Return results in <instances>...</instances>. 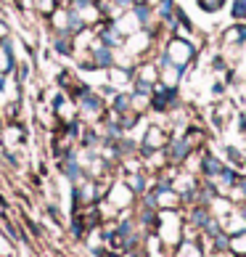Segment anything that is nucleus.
Returning <instances> with one entry per match:
<instances>
[{
  "mask_svg": "<svg viewBox=\"0 0 246 257\" xmlns=\"http://www.w3.org/2000/svg\"><path fill=\"white\" fill-rule=\"evenodd\" d=\"M183 223H185V212L183 209H159L156 212V228L154 233L162 239L167 249H175L183 241Z\"/></svg>",
  "mask_w": 246,
  "mask_h": 257,
  "instance_id": "1",
  "label": "nucleus"
},
{
  "mask_svg": "<svg viewBox=\"0 0 246 257\" xmlns=\"http://www.w3.org/2000/svg\"><path fill=\"white\" fill-rule=\"evenodd\" d=\"M77 109H80V119L85 122V125H98V122H103V117H106V109H109V101L101 96V93L96 88H85L77 98Z\"/></svg>",
  "mask_w": 246,
  "mask_h": 257,
  "instance_id": "2",
  "label": "nucleus"
},
{
  "mask_svg": "<svg viewBox=\"0 0 246 257\" xmlns=\"http://www.w3.org/2000/svg\"><path fill=\"white\" fill-rule=\"evenodd\" d=\"M162 51L169 56V61L177 66H191L198 61V45L193 43V37H183V35H169L162 43Z\"/></svg>",
  "mask_w": 246,
  "mask_h": 257,
  "instance_id": "3",
  "label": "nucleus"
},
{
  "mask_svg": "<svg viewBox=\"0 0 246 257\" xmlns=\"http://www.w3.org/2000/svg\"><path fill=\"white\" fill-rule=\"evenodd\" d=\"M159 48H162V43L156 40V35L151 30H138L135 35H127L125 37V45H122V51H125L130 59H151Z\"/></svg>",
  "mask_w": 246,
  "mask_h": 257,
  "instance_id": "4",
  "label": "nucleus"
},
{
  "mask_svg": "<svg viewBox=\"0 0 246 257\" xmlns=\"http://www.w3.org/2000/svg\"><path fill=\"white\" fill-rule=\"evenodd\" d=\"M169 138H172V130H169L167 122H146V130L140 136V157L151 154V151H162L167 149Z\"/></svg>",
  "mask_w": 246,
  "mask_h": 257,
  "instance_id": "5",
  "label": "nucleus"
},
{
  "mask_svg": "<svg viewBox=\"0 0 246 257\" xmlns=\"http://www.w3.org/2000/svg\"><path fill=\"white\" fill-rule=\"evenodd\" d=\"M103 199H106V202L114 207L117 212H127V209L135 204L138 196L132 194V188L125 183V180H114V183L109 186V191H106V196H103Z\"/></svg>",
  "mask_w": 246,
  "mask_h": 257,
  "instance_id": "6",
  "label": "nucleus"
},
{
  "mask_svg": "<svg viewBox=\"0 0 246 257\" xmlns=\"http://www.w3.org/2000/svg\"><path fill=\"white\" fill-rule=\"evenodd\" d=\"M183 138H185V144L191 146V151H204V149H209V144H212L209 127H206L204 122H198L196 117L191 119V125L185 127Z\"/></svg>",
  "mask_w": 246,
  "mask_h": 257,
  "instance_id": "7",
  "label": "nucleus"
},
{
  "mask_svg": "<svg viewBox=\"0 0 246 257\" xmlns=\"http://www.w3.org/2000/svg\"><path fill=\"white\" fill-rule=\"evenodd\" d=\"M217 43H220L222 51H228V48H241V45L246 43V22H233V24L225 27V30H220Z\"/></svg>",
  "mask_w": 246,
  "mask_h": 257,
  "instance_id": "8",
  "label": "nucleus"
},
{
  "mask_svg": "<svg viewBox=\"0 0 246 257\" xmlns=\"http://www.w3.org/2000/svg\"><path fill=\"white\" fill-rule=\"evenodd\" d=\"M132 80H135V66H122L114 64L106 69V82L117 90H130L132 88Z\"/></svg>",
  "mask_w": 246,
  "mask_h": 257,
  "instance_id": "9",
  "label": "nucleus"
},
{
  "mask_svg": "<svg viewBox=\"0 0 246 257\" xmlns=\"http://www.w3.org/2000/svg\"><path fill=\"white\" fill-rule=\"evenodd\" d=\"M235 103L233 101H228V98H222V101H217L214 106H209V119H212V125H214V130H225L228 127V122H230V117H235Z\"/></svg>",
  "mask_w": 246,
  "mask_h": 257,
  "instance_id": "10",
  "label": "nucleus"
},
{
  "mask_svg": "<svg viewBox=\"0 0 246 257\" xmlns=\"http://www.w3.org/2000/svg\"><path fill=\"white\" fill-rule=\"evenodd\" d=\"M27 141V130H24V122H6V127L0 130V144L6 146V151H14L19 149Z\"/></svg>",
  "mask_w": 246,
  "mask_h": 257,
  "instance_id": "11",
  "label": "nucleus"
},
{
  "mask_svg": "<svg viewBox=\"0 0 246 257\" xmlns=\"http://www.w3.org/2000/svg\"><path fill=\"white\" fill-rule=\"evenodd\" d=\"M96 35H98V40L103 45H109V48H114V51H122V45H125V35L117 30L111 19H103V22L96 27Z\"/></svg>",
  "mask_w": 246,
  "mask_h": 257,
  "instance_id": "12",
  "label": "nucleus"
},
{
  "mask_svg": "<svg viewBox=\"0 0 246 257\" xmlns=\"http://www.w3.org/2000/svg\"><path fill=\"white\" fill-rule=\"evenodd\" d=\"M188 74H191V66H177V64L169 61L167 66H162V69H159V82L169 85V88H180Z\"/></svg>",
  "mask_w": 246,
  "mask_h": 257,
  "instance_id": "13",
  "label": "nucleus"
},
{
  "mask_svg": "<svg viewBox=\"0 0 246 257\" xmlns=\"http://www.w3.org/2000/svg\"><path fill=\"white\" fill-rule=\"evenodd\" d=\"M167 159H169V165H177V167H183V162L193 154L191 146L185 144V138L183 136H172L169 138V144H167Z\"/></svg>",
  "mask_w": 246,
  "mask_h": 257,
  "instance_id": "14",
  "label": "nucleus"
},
{
  "mask_svg": "<svg viewBox=\"0 0 246 257\" xmlns=\"http://www.w3.org/2000/svg\"><path fill=\"white\" fill-rule=\"evenodd\" d=\"M135 80H143L148 85H156L159 82V64L154 61V56H151V59L135 61Z\"/></svg>",
  "mask_w": 246,
  "mask_h": 257,
  "instance_id": "15",
  "label": "nucleus"
},
{
  "mask_svg": "<svg viewBox=\"0 0 246 257\" xmlns=\"http://www.w3.org/2000/svg\"><path fill=\"white\" fill-rule=\"evenodd\" d=\"M122 180H125V183L132 188V194H135L138 199H140V196H143V194L148 191V188H151V175L146 173V170H135V173H125V178H122Z\"/></svg>",
  "mask_w": 246,
  "mask_h": 257,
  "instance_id": "16",
  "label": "nucleus"
},
{
  "mask_svg": "<svg viewBox=\"0 0 246 257\" xmlns=\"http://www.w3.org/2000/svg\"><path fill=\"white\" fill-rule=\"evenodd\" d=\"M16 51L11 40H0V74H14L16 72Z\"/></svg>",
  "mask_w": 246,
  "mask_h": 257,
  "instance_id": "17",
  "label": "nucleus"
},
{
  "mask_svg": "<svg viewBox=\"0 0 246 257\" xmlns=\"http://www.w3.org/2000/svg\"><path fill=\"white\" fill-rule=\"evenodd\" d=\"M51 48L56 56L74 59V37L72 35H51Z\"/></svg>",
  "mask_w": 246,
  "mask_h": 257,
  "instance_id": "18",
  "label": "nucleus"
},
{
  "mask_svg": "<svg viewBox=\"0 0 246 257\" xmlns=\"http://www.w3.org/2000/svg\"><path fill=\"white\" fill-rule=\"evenodd\" d=\"M51 35H69V6H61L51 19H48Z\"/></svg>",
  "mask_w": 246,
  "mask_h": 257,
  "instance_id": "19",
  "label": "nucleus"
},
{
  "mask_svg": "<svg viewBox=\"0 0 246 257\" xmlns=\"http://www.w3.org/2000/svg\"><path fill=\"white\" fill-rule=\"evenodd\" d=\"M114 27H117V30L125 35V37H127V35H135L138 30H143V24L138 22V16H135V11H132V8H130V11H125L119 19H114Z\"/></svg>",
  "mask_w": 246,
  "mask_h": 257,
  "instance_id": "20",
  "label": "nucleus"
},
{
  "mask_svg": "<svg viewBox=\"0 0 246 257\" xmlns=\"http://www.w3.org/2000/svg\"><path fill=\"white\" fill-rule=\"evenodd\" d=\"M109 111H111V114H117V117H122V114L132 111V96H130V90H117V93H114V98L109 101Z\"/></svg>",
  "mask_w": 246,
  "mask_h": 257,
  "instance_id": "21",
  "label": "nucleus"
},
{
  "mask_svg": "<svg viewBox=\"0 0 246 257\" xmlns=\"http://www.w3.org/2000/svg\"><path fill=\"white\" fill-rule=\"evenodd\" d=\"M172 257H206L201 241H191V239H183L180 244L172 249Z\"/></svg>",
  "mask_w": 246,
  "mask_h": 257,
  "instance_id": "22",
  "label": "nucleus"
},
{
  "mask_svg": "<svg viewBox=\"0 0 246 257\" xmlns=\"http://www.w3.org/2000/svg\"><path fill=\"white\" fill-rule=\"evenodd\" d=\"M233 209H235V204L230 202V199L228 196H214L212 199V202H209V212L217 217V220H225V217H228L230 212H233Z\"/></svg>",
  "mask_w": 246,
  "mask_h": 257,
  "instance_id": "23",
  "label": "nucleus"
},
{
  "mask_svg": "<svg viewBox=\"0 0 246 257\" xmlns=\"http://www.w3.org/2000/svg\"><path fill=\"white\" fill-rule=\"evenodd\" d=\"M64 6V0H32V8H35V14L40 16V19H45V22H48V19L59 11V8Z\"/></svg>",
  "mask_w": 246,
  "mask_h": 257,
  "instance_id": "24",
  "label": "nucleus"
},
{
  "mask_svg": "<svg viewBox=\"0 0 246 257\" xmlns=\"http://www.w3.org/2000/svg\"><path fill=\"white\" fill-rule=\"evenodd\" d=\"M130 96H132V111L140 114V117H148V114H151V93L130 90Z\"/></svg>",
  "mask_w": 246,
  "mask_h": 257,
  "instance_id": "25",
  "label": "nucleus"
},
{
  "mask_svg": "<svg viewBox=\"0 0 246 257\" xmlns=\"http://www.w3.org/2000/svg\"><path fill=\"white\" fill-rule=\"evenodd\" d=\"M132 11H135L138 22L143 24V30H151V27H154L156 14H154V8H151V6H146V3H135V6H132Z\"/></svg>",
  "mask_w": 246,
  "mask_h": 257,
  "instance_id": "26",
  "label": "nucleus"
},
{
  "mask_svg": "<svg viewBox=\"0 0 246 257\" xmlns=\"http://www.w3.org/2000/svg\"><path fill=\"white\" fill-rule=\"evenodd\" d=\"M228 252H230L233 257H246V231H241V233H230Z\"/></svg>",
  "mask_w": 246,
  "mask_h": 257,
  "instance_id": "27",
  "label": "nucleus"
},
{
  "mask_svg": "<svg viewBox=\"0 0 246 257\" xmlns=\"http://www.w3.org/2000/svg\"><path fill=\"white\" fill-rule=\"evenodd\" d=\"M230 0H196V6L201 8L204 14H209V16H214V14H220L225 6H228Z\"/></svg>",
  "mask_w": 246,
  "mask_h": 257,
  "instance_id": "28",
  "label": "nucleus"
},
{
  "mask_svg": "<svg viewBox=\"0 0 246 257\" xmlns=\"http://www.w3.org/2000/svg\"><path fill=\"white\" fill-rule=\"evenodd\" d=\"M230 19L233 22H246V0H230Z\"/></svg>",
  "mask_w": 246,
  "mask_h": 257,
  "instance_id": "29",
  "label": "nucleus"
},
{
  "mask_svg": "<svg viewBox=\"0 0 246 257\" xmlns=\"http://www.w3.org/2000/svg\"><path fill=\"white\" fill-rule=\"evenodd\" d=\"M14 77L19 80V82H30V64L27 61H22V64H16V72H14Z\"/></svg>",
  "mask_w": 246,
  "mask_h": 257,
  "instance_id": "30",
  "label": "nucleus"
},
{
  "mask_svg": "<svg viewBox=\"0 0 246 257\" xmlns=\"http://www.w3.org/2000/svg\"><path fill=\"white\" fill-rule=\"evenodd\" d=\"M0 40H8V27L0 22Z\"/></svg>",
  "mask_w": 246,
  "mask_h": 257,
  "instance_id": "31",
  "label": "nucleus"
},
{
  "mask_svg": "<svg viewBox=\"0 0 246 257\" xmlns=\"http://www.w3.org/2000/svg\"><path fill=\"white\" fill-rule=\"evenodd\" d=\"M143 3H146V6H151V8H156V6H159V0H143Z\"/></svg>",
  "mask_w": 246,
  "mask_h": 257,
  "instance_id": "32",
  "label": "nucleus"
},
{
  "mask_svg": "<svg viewBox=\"0 0 246 257\" xmlns=\"http://www.w3.org/2000/svg\"><path fill=\"white\" fill-rule=\"evenodd\" d=\"M69 3H72V0H66V6H69Z\"/></svg>",
  "mask_w": 246,
  "mask_h": 257,
  "instance_id": "33",
  "label": "nucleus"
}]
</instances>
